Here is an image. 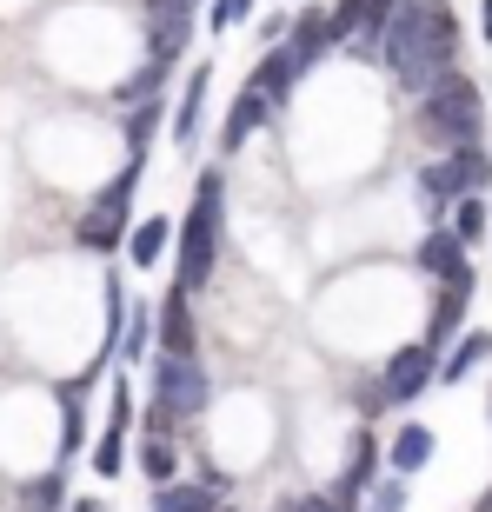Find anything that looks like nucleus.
<instances>
[{"instance_id": "f257e3e1", "label": "nucleus", "mask_w": 492, "mask_h": 512, "mask_svg": "<svg viewBox=\"0 0 492 512\" xmlns=\"http://www.w3.org/2000/svg\"><path fill=\"white\" fill-rule=\"evenodd\" d=\"M459 60V20L446 0H399L386 34H379V67L406 87V94H426L439 74H453Z\"/></svg>"}, {"instance_id": "f03ea898", "label": "nucleus", "mask_w": 492, "mask_h": 512, "mask_svg": "<svg viewBox=\"0 0 492 512\" xmlns=\"http://www.w3.org/2000/svg\"><path fill=\"white\" fill-rule=\"evenodd\" d=\"M220 220H227V187H220V167H207L193 180L187 220H173L180 227L173 233V286L200 293L213 280V266H220Z\"/></svg>"}, {"instance_id": "7ed1b4c3", "label": "nucleus", "mask_w": 492, "mask_h": 512, "mask_svg": "<svg viewBox=\"0 0 492 512\" xmlns=\"http://www.w3.org/2000/svg\"><path fill=\"white\" fill-rule=\"evenodd\" d=\"M413 127H419V140L426 147H473L479 140V127H486V100H479V87L466 74H439L426 94H419V114H413Z\"/></svg>"}, {"instance_id": "20e7f679", "label": "nucleus", "mask_w": 492, "mask_h": 512, "mask_svg": "<svg viewBox=\"0 0 492 512\" xmlns=\"http://www.w3.org/2000/svg\"><path fill=\"white\" fill-rule=\"evenodd\" d=\"M486 187H492V153L479 140L439 153L433 167H419V200L433 207V220H446V207H453L459 193H486Z\"/></svg>"}, {"instance_id": "39448f33", "label": "nucleus", "mask_w": 492, "mask_h": 512, "mask_svg": "<svg viewBox=\"0 0 492 512\" xmlns=\"http://www.w3.org/2000/svg\"><path fill=\"white\" fill-rule=\"evenodd\" d=\"M140 160H147V153H133L127 167L114 173V187H100V200L80 213L74 240L87 253H114L120 240H127V227H133V187H140Z\"/></svg>"}, {"instance_id": "423d86ee", "label": "nucleus", "mask_w": 492, "mask_h": 512, "mask_svg": "<svg viewBox=\"0 0 492 512\" xmlns=\"http://www.w3.org/2000/svg\"><path fill=\"white\" fill-rule=\"evenodd\" d=\"M433 373H439V353H433L426 340L399 346L393 360L379 366V386L366 393V413H386V406H413V399L433 386Z\"/></svg>"}, {"instance_id": "0eeeda50", "label": "nucleus", "mask_w": 492, "mask_h": 512, "mask_svg": "<svg viewBox=\"0 0 492 512\" xmlns=\"http://www.w3.org/2000/svg\"><path fill=\"white\" fill-rule=\"evenodd\" d=\"M207 366L200 360H167V353H153V406H167L173 419H193V413H207Z\"/></svg>"}, {"instance_id": "6e6552de", "label": "nucleus", "mask_w": 492, "mask_h": 512, "mask_svg": "<svg viewBox=\"0 0 492 512\" xmlns=\"http://www.w3.org/2000/svg\"><path fill=\"white\" fill-rule=\"evenodd\" d=\"M286 60L300 67V74H313L326 54H333V27H326V7H300V14L286 20Z\"/></svg>"}, {"instance_id": "1a4fd4ad", "label": "nucleus", "mask_w": 492, "mask_h": 512, "mask_svg": "<svg viewBox=\"0 0 492 512\" xmlns=\"http://www.w3.org/2000/svg\"><path fill=\"white\" fill-rule=\"evenodd\" d=\"M473 273H459V280H439V300H433V320H426V346L446 353L459 340V326H466V306H473Z\"/></svg>"}, {"instance_id": "9d476101", "label": "nucleus", "mask_w": 492, "mask_h": 512, "mask_svg": "<svg viewBox=\"0 0 492 512\" xmlns=\"http://www.w3.org/2000/svg\"><path fill=\"white\" fill-rule=\"evenodd\" d=\"M153 353H167V360H193V306H187V286H173L167 300L153 306Z\"/></svg>"}, {"instance_id": "9b49d317", "label": "nucleus", "mask_w": 492, "mask_h": 512, "mask_svg": "<svg viewBox=\"0 0 492 512\" xmlns=\"http://www.w3.org/2000/svg\"><path fill=\"white\" fill-rule=\"evenodd\" d=\"M187 40H193V7H160V14H147V60L180 67V60H187Z\"/></svg>"}, {"instance_id": "f8f14e48", "label": "nucleus", "mask_w": 492, "mask_h": 512, "mask_svg": "<svg viewBox=\"0 0 492 512\" xmlns=\"http://www.w3.org/2000/svg\"><path fill=\"white\" fill-rule=\"evenodd\" d=\"M266 120H273V100H266L260 87L246 80L240 94H233V107H227V127H220V153H240L246 140H253V133L266 127Z\"/></svg>"}, {"instance_id": "ddd939ff", "label": "nucleus", "mask_w": 492, "mask_h": 512, "mask_svg": "<svg viewBox=\"0 0 492 512\" xmlns=\"http://www.w3.org/2000/svg\"><path fill=\"white\" fill-rule=\"evenodd\" d=\"M373 459H379V439L373 433H353V459H346V473L333 479V512L360 506V493L373 486Z\"/></svg>"}, {"instance_id": "4468645a", "label": "nucleus", "mask_w": 492, "mask_h": 512, "mask_svg": "<svg viewBox=\"0 0 492 512\" xmlns=\"http://www.w3.org/2000/svg\"><path fill=\"white\" fill-rule=\"evenodd\" d=\"M120 247H127V266H140V273H147V266L167 260V247H173V220H167V213H147V220H133Z\"/></svg>"}, {"instance_id": "2eb2a0df", "label": "nucleus", "mask_w": 492, "mask_h": 512, "mask_svg": "<svg viewBox=\"0 0 492 512\" xmlns=\"http://www.w3.org/2000/svg\"><path fill=\"white\" fill-rule=\"evenodd\" d=\"M413 260H419V273H433V280H459V273H473V266H466V247L453 240V227H446V220L419 240Z\"/></svg>"}, {"instance_id": "dca6fc26", "label": "nucleus", "mask_w": 492, "mask_h": 512, "mask_svg": "<svg viewBox=\"0 0 492 512\" xmlns=\"http://www.w3.org/2000/svg\"><path fill=\"white\" fill-rule=\"evenodd\" d=\"M220 499H227V486H207V479H167V486H160V499H153V512H213L220 506Z\"/></svg>"}, {"instance_id": "f3484780", "label": "nucleus", "mask_w": 492, "mask_h": 512, "mask_svg": "<svg viewBox=\"0 0 492 512\" xmlns=\"http://www.w3.org/2000/svg\"><path fill=\"white\" fill-rule=\"evenodd\" d=\"M386 459H393L399 479H413L426 459H433V426H399L393 439H386Z\"/></svg>"}, {"instance_id": "a211bd4d", "label": "nucleus", "mask_w": 492, "mask_h": 512, "mask_svg": "<svg viewBox=\"0 0 492 512\" xmlns=\"http://www.w3.org/2000/svg\"><path fill=\"white\" fill-rule=\"evenodd\" d=\"M486 360H492V333H466L453 353H439V373H433V380L439 386H459L473 366H486Z\"/></svg>"}, {"instance_id": "6ab92c4d", "label": "nucleus", "mask_w": 492, "mask_h": 512, "mask_svg": "<svg viewBox=\"0 0 492 512\" xmlns=\"http://www.w3.org/2000/svg\"><path fill=\"white\" fill-rule=\"evenodd\" d=\"M200 107H207V67L187 74V94L173 107V147H193V140H200Z\"/></svg>"}, {"instance_id": "aec40b11", "label": "nucleus", "mask_w": 492, "mask_h": 512, "mask_svg": "<svg viewBox=\"0 0 492 512\" xmlns=\"http://www.w3.org/2000/svg\"><path fill=\"white\" fill-rule=\"evenodd\" d=\"M293 80H300V67L286 60V47H266V54H260V67H253V87H260V94L273 100V107H280V100L293 94Z\"/></svg>"}, {"instance_id": "412c9836", "label": "nucleus", "mask_w": 492, "mask_h": 512, "mask_svg": "<svg viewBox=\"0 0 492 512\" xmlns=\"http://www.w3.org/2000/svg\"><path fill=\"white\" fill-rule=\"evenodd\" d=\"M160 120H167V100H160V94H153V100H133L127 120H120V140H127L133 153H147L153 133H160Z\"/></svg>"}, {"instance_id": "4be33fe9", "label": "nucleus", "mask_w": 492, "mask_h": 512, "mask_svg": "<svg viewBox=\"0 0 492 512\" xmlns=\"http://www.w3.org/2000/svg\"><path fill=\"white\" fill-rule=\"evenodd\" d=\"M446 213H453L446 227H453V240H459V247H479V240H486L492 213H486V200H479V193H459V200H453Z\"/></svg>"}, {"instance_id": "5701e85b", "label": "nucleus", "mask_w": 492, "mask_h": 512, "mask_svg": "<svg viewBox=\"0 0 492 512\" xmlns=\"http://www.w3.org/2000/svg\"><path fill=\"white\" fill-rule=\"evenodd\" d=\"M114 353H127V360H147L153 353V306H127V326H120Z\"/></svg>"}, {"instance_id": "b1692460", "label": "nucleus", "mask_w": 492, "mask_h": 512, "mask_svg": "<svg viewBox=\"0 0 492 512\" xmlns=\"http://www.w3.org/2000/svg\"><path fill=\"white\" fill-rule=\"evenodd\" d=\"M60 493H67V466H54V473H40L34 486H20V512H54Z\"/></svg>"}, {"instance_id": "393cba45", "label": "nucleus", "mask_w": 492, "mask_h": 512, "mask_svg": "<svg viewBox=\"0 0 492 512\" xmlns=\"http://www.w3.org/2000/svg\"><path fill=\"white\" fill-rule=\"evenodd\" d=\"M366 14H373V0H333L326 7V27H333V47H346V40L366 27Z\"/></svg>"}, {"instance_id": "a878e982", "label": "nucleus", "mask_w": 492, "mask_h": 512, "mask_svg": "<svg viewBox=\"0 0 492 512\" xmlns=\"http://www.w3.org/2000/svg\"><path fill=\"white\" fill-rule=\"evenodd\" d=\"M140 473H147L153 486H167V479L180 473V453H173V439H147V446H140Z\"/></svg>"}, {"instance_id": "bb28decb", "label": "nucleus", "mask_w": 492, "mask_h": 512, "mask_svg": "<svg viewBox=\"0 0 492 512\" xmlns=\"http://www.w3.org/2000/svg\"><path fill=\"white\" fill-rule=\"evenodd\" d=\"M160 80H167V67H160V60H147L133 80H120V87H114V100H120V107H133V100H153V94H160Z\"/></svg>"}, {"instance_id": "cd10ccee", "label": "nucleus", "mask_w": 492, "mask_h": 512, "mask_svg": "<svg viewBox=\"0 0 492 512\" xmlns=\"http://www.w3.org/2000/svg\"><path fill=\"white\" fill-rule=\"evenodd\" d=\"M120 466H127V433H114V426H100V446H94V473L114 479Z\"/></svg>"}, {"instance_id": "c85d7f7f", "label": "nucleus", "mask_w": 492, "mask_h": 512, "mask_svg": "<svg viewBox=\"0 0 492 512\" xmlns=\"http://www.w3.org/2000/svg\"><path fill=\"white\" fill-rule=\"evenodd\" d=\"M246 14H253V0H213V7H207V27H213V34H227V27H240Z\"/></svg>"}, {"instance_id": "c756f323", "label": "nucleus", "mask_w": 492, "mask_h": 512, "mask_svg": "<svg viewBox=\"0 0 492 512\" xmlns=\"http://www.w3.org/2000/svg\"><path fill=\"white\" fill-rule=\"evenodd\" d=\"M399 506H406V479H379V486H373V506H366V512H399Z\"/></svg>"}, {"instance_id": "7c9ffc66", "label": "nucleus", "mask_w": 492, "mask_h": 512, "mask_svg": "<svg viewBox=\"0 0 492 512\" xmlns=\"http://www.w3.org/2000/svg\"><path fill=\"white\" fill-rule=\"evenodd\" d=\"M286 20H293V14H266L260 20V47H280V40H286Z\"/></svg>"}, {"instance_id": "2f4dec72", "label": "nucleus", "mask_w": 492, "mask_h": 512, "mask_svg": "<svg viewBox=\"0 0 492 512\" xmlns=\"http://www.w3.org/2000/svg\"><path fill=\"white\" fill-rule=\"evenodd\" d=\"M286 512H333V499H293Z\"/></svg>"}, {"instance_id": "473e14b6", "label": "nucleus", "mask_w": 492, "mask_h": 512, "mask_svg": "<svg viewBox=\"0 0 492 512\" xmlns=\"http://www.w3.org/2000/svg\"><path fill=\"white\" fill-rule=\"evenodd\" d=\"M479 34L492 40V0H479Z\"/></svg>"}, {"instance_id": "72a5a7b5", "label": "nucleus", "mask_w": 492, "mask_h": 512, "mask_svg": "<svg viewBox=\"0 0 492 512\" xmlns=\"http://www.w3.org/2000/svg\"><path fill=\"white\" fill-rule=\"evenodd\" d=\"M479 512H492V486H486V499H479Z\"/></svg>"}, {"instance_id": "f704fd0d", "label": "nucleus", "mask_w": 492, "mask_h": 512, "mask_svg": "<svg viewBox=\"0 0 492 512\" xmlns=\"http://www.w3.org/2000/svg\"><path fill=\"white\" fill-rule=\"evenodd\" d=\"M74 512H100V506H94V499H87V506H74Z\"/></svg>"}, {"instance_id": "c9c22d12", "label": "nucleus", "mask_w": 492, "mask_h": 512, "mask_svg": "<svg viewBox=\"0 0 492 512\" xmlns=\"http://www.w3.org/2000/svg\"><path fill=\"white\" fill-rule=\"evenodd\" d=\"M486 419H492V393H486Z\"/></svg>"}, {"instance_id": "e433bc0d", "label": "nucleus", "mask_w": 492, "mask_h": 512, "mask_svg": "<svg viewBox=\"0 0 492 512\" xmlns=\"http://www.w3.org/2000/svg\"><path fill=\"white\" fill-rule=\"evenodd\" d=\"M213 512H227V506H213Z\"/></svg>"}]
</instances>
